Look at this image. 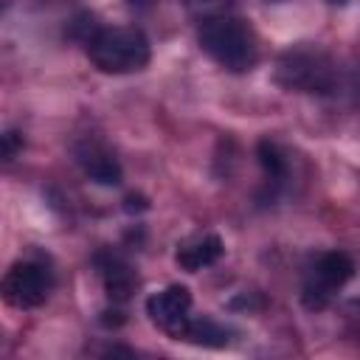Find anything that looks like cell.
Returning a JSON list of instances; mask_svg holds the SVG:
<instances>
[{
    "label": "cell",
    "instance_id": "ba28073f",
    "mask_svg": "<svg viewBox=\"0 0 360 360\" xmlns=\"http://www.w3.org/2000/svg\"><path fill=\"white\" fill-rule=\"evenodd\" d=\"M96 267H98V276H101V284L107 290V295L112 301H127L135 287H138V276L135 270L115 253H98L96 256Z\"/></svg>",
    "mask_w": 360,
    "mask_h": 360
},
{
    "label": "cell",
    "instance_id": "9c48e42d",
    "mask_svg": "<svg viewBox=\"0 0 360 360\" xmlns=\"http://www.w3.org/2000/svg\"><path fill=\"white\" fill-rule=\"evenodd\" d=\"M222 239L217 233H202V236H194L188 242H183L177 248V264L186 270V273H197L202 267H211L219 256H222Z\"/></svg>",
    "mask_w": 360,
    "mask_h": 360
},
{
    "label": "cell",
    "instance_id": "7c38bea8",
    "mask_svg": "<svg viewBox=\"0 0 360 360\" xmlns=\"http://www.w3.org/2000/svg\"><path fill=\"white\" fill-rule=\"evenodd\" d=\"M236 0H186V8L194 14V17H202V20H211V17H219L225 14Z\"/></svg>",
    "mask_w": 360,
    "mask_h": 360
},
{
    "label": "cell",
    "instance_id": "5b68a950",
    "mask_svg": "<svg viewBox=\"0 0 360 360\" xmlns=\"http://www.w3.org/2000/svg\"><path fill=\"white\" fill-rule=\"evenodd\" d=\"M53 287V276L39 262H14L3 278V298L17 309L39 307Z\"/></svg>",
    "mask_w": 360,
    "mask_h": 360
},
{
    "label": "cell",
    "instance_id": "7a4b0ae2",
    "mask_svg": "<svg viewBox=\"0 0 360 360\" xmlns=\"http://www.w3.org/2000/svg\"><path fill=\"white\" fill-rule=\"evenodd\" d=\"M90 62L101 73H132L149 62V39L135 25L118 28H96L93 37L84 42Z\"/></svg>",
    "mask_w": 360,
    "mask_h": 360
},
{
    "label": "cell",
    "instance_id": "30bf717a",
    "mask_svg": "<svg viewBox=\"0 0 360 360\" xmlns=\"http://www.w3.org/2000/svg\"><path fill=\"white\" fill-rule=\"evenodd\" d=\"M228 335H231L228 326H222L219 321L202 315V318H191L188 321V326H186V332H183L180 340H188V343L205 346V349H219V346H225L231 340Z\"/></svg>",
    "mask_w": 360,
    "mask_h": 360
},
{
    "label": "cell",
    "instance_id": "8fae6325",
    "mask_svg": "<svg viewBox=\"0 0 360 360\" xmlns=\"http://www.w3.org/2000/svg\"><path fill=\"white\" fill-rule=\"evenodd\" d=\"M256 158H259V163H262V169H264V174L270 180H281L287 174V160H284V155H281V149L276 143L262 141L256 146Z\"/></svg>",
    "mask_w": 360,
    "mask_h": 360
},
{
    "label": "cell",
    "instance_id": "3957f363",
    "mask_svg": "<svg viewBox=\"0 0 360 360\" xmlns=\"http://www.w3.org/2000/svg\"><path fill=\"white\" fill-rule=\"evenodd\" d=\"M276 82L298 93H332L338 84V70L321 48L295 45L278 56Z\"/></svg>",
    "mask_w": 360,
    "mask_h": 360
},
{
    "label": "cell",
    "instance_id": "6da1fadb",
    "mask_svg": "<svg viewBox=\"0 0 360 360\" xmlns=\"http://www.w3.org/2000/svg\"><path fill=\"white\" fill-rule=\"evenodd\" d=\"M197 39H200V48L225 70L245 73L256 65V56H259L256 37L250 25L236 17L219 14V17L202 20Z\"/></svg>",
    "mask_w": 360,
    "mask_h": 360
},
{
    "label": "cell",
    "instance_id": "4fadbf2b",
    "mask_svg": "<svg viewBox=\"0 0 360 360\" xmlns=\"http://www.w3.org/2000/svg\"><path fill=\"white\" fill-rule=\"evenodd\" d=\"M14 152H17V132H6V135H3V158L11 160Z\"/></svg>",
    "mask_w": 360,
    "mask_h": 360
},
{
    "label": "cell",
    "instance_id": "8992f818",
    "mask_svg": "<svg viewBox=\"0 0 360 360\" xmlns=\"http://www.w3.org/2000/svg\"><path fill=\"white\" fill-rule=\"evenodd\" d=\"M146 312H149L155 326H160L166 335L180 340L186 326H188V321H191V315H188L191 312V292H188V287L172 284V287L149 295Z\"/></svg>",
    "mask_w": 360,
    "mask_h": 360
},
{
    "label": "cell",
    "instance_id": "5bb4252c",
    "mask_svg": "<svg viewBox=\"0 0 360 360\" xmlns=\"http://www.w3.org/2000/svg\"><path fill=\"white\" fill-rule=\"evenodd\" d=\"M352 312H354V318L360 321V298H357V301H352Z\"/></svg>",
    "mask_w": 360,
    "mask_h": 360
},
{
    "label": "cell",
    "instance_id": "52a82bcc",
    "mask_svg": "<svg viewBox=\"0 0 360 360\" xmlns=\"http://www.w3.org/2000/svg\"><path fill=\"white\" fill-rule=\"evenodd\" d=\"M73 158L93 183H98V186H118L121 183V163L115 160V155L104 143L84 138V141L73 143Z\"/></svg>",
    "mask_w": 360,
    "mask_h": 360
},
{
    "label": "cell",
    "instance_id": "9a60e30c",
    "mask_svg": "<svg viewBox=\"0 0 360 360\" xmlns=\"http://www.w3.org/2000/svg\"><path fill=\"white\" fill-rule=\"evenodd\" d=\"M329 3H343V0H329Z\"/></svg>",
    "mask_w": 360,
    "mask_h": 360
},
{
    "label": "cell",
    "instance_id": "277c9868",
    "mask_svg": "<svg viewBox=\"0 0 360 360\" xmlns=\"http://www.w3.org/2000/svg\"><path fill=\"white\" fill-rule=\"evenodd\" d=\"M354 276V262L352 256L340 253V250H326L321 253L304 273V284H301V301L309 309H323L332 295Z\"/></svg>",
    "mask_w": 360,
    "mask_h": 360
}]
</instances>
